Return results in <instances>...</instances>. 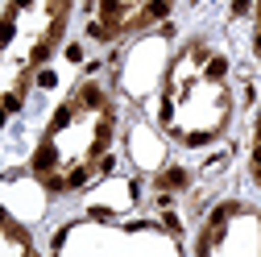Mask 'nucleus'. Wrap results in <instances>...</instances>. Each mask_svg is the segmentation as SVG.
<instances>
[{
	"label": "nucleus",
	"instance_id": "obj_1",
	"mask_svg": "<svg viewBox=\"0 0 261 257\" xmlns=\"http://www.w3.org/2000/svg\"><path fill=\"white\" fill-rule=\"evenodd\" d=\"M187 183V174L182 170H166V174H162V191H170V187H182Z\"/></svg>",
	"mask_w": 261,
	"mask_h": 257
},
{
	"label": "nucleus",
	"instance_id": "obj_2",
	"mask_svg": "<svg viewBox=\"0 0 261 257\" xmlns=\"http://www.w3.org/2000/svg\"><path fill=\"white\" fill-rule=\"evenodd\" d=\"M13 38V17H5V21H0V46H5Z\"/></svg>",
	"mask_w": 261,
	"mask_h": 257
},
{
	"label": "nucleus",
	"instance_id": "obj_3",
	"mask_svg": "<svg viewBox=\"0 0 261 257\" xmlns=\"http://www.w3.org/2000/svg\"><path fill=\"white\" fill-rule=\"evenodd\" d=\"M253 166H257V174H261V145H257V153H253Z\"/></svg>",
	"mask_w": 261,
	"mask_h": 257
},
{
	"label": "nucleus",
	"instance_id": "obj_4",
	"mask_svg": "<svg viewBox=\"0 0 261 257\" xmlns=\"http://www.w3.org/2000/svg\"><path fill=\"white\" fill-rule=\"evenodd\" d=\"M17 5H29V0H17Z\"/></svg>",
	"mask_w": 261,
	"mask_h": 257
}]
</instances>
